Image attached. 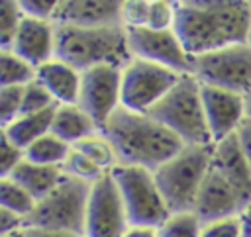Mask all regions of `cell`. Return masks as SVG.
<instances>
[{"label":"cell","mask_w":251,"mask_h":237,"mask_svg":"<svg viewBox=\"0 0 251 237\" xmlns=\"http://www.w3.org/2000/svg\"><path fill=\"white\" fill-rule=\"evenodd\" d=\"M116 147L120 165L141 166L155 172L186 145L149 114L131 112L120 106L102 129Z\"/></svg>","instance_id":"obj_1"},{"label":"cell","mask_w":251,"mask_h":237,"mask_svg":"<svg viewBox=\"0 0 251 237\" xmlns=\"http://www.w3.org/2000/svg\"><path fill=\"white\" fill-rule=\"evenodd\" d=\"M55 59L84 72L100 65L124 69L133 55L124 25L75 27L55 24Z\"/></svg>","instance_id":"obj_2"},{"label":"cell","mask_w":251,"mask_h":237,"mask_svg":"<svg viewBox=\"0 0 251 237\" xmlns=\"http://www.w3.org/2000/svg\"><path fill=\"white\" fill-rule=\"evenodd\" d=\"M214 143L186 145L178 155L155 170L157 186L171 213L192 212L204 178L212 166Z\"/></svg>","instance_id":"obj_3"},{"label":"cell","mask_w":251,"mask_h":237,"mask_svg":"<svg viewBox=\"0 0 251 237\" xmlns=\"http://www.w3.org/2000/svg\"><path fill=\"white\" fill-rule=\"evenodd\" d=\"M149 116L178 135L184 145L214 143L206 121L202 84L194 74H182L176 86L149 112Z\"/></svg>","instance_id":"obj_4"},{"label":"cell","mask_w":251,"mask_h":237,"mask_svg":"<svg viewBox=\"0 0 251 237\" xmlns=\"http://www.w3.org/2000/svg\"><path fill=\"white\" fill-rule=\"evenodd\" d=\"M90 188L92 184L67 174L65 180L49 196L39 200L29 215H25V227L69 231L84 237Z\"/></svg>","instance_id":"obj_5"},{"label":"cell","mask_w":251,"mask_h":237,"mask_svg":"<svg viewBox=\"0 0 251 237\" xmlns=\"http://www.w3.org/2000/svg\"><path fill=\"white\" fill-rule=\"evenodd\" d=\"M110 174L124 200L129 227L157 229L171 215L157 186L155 172L141 166L118 165Z\"/></svg>","instance_id":"obj_6"},{"label":"cell","mask_w":251,"mask_h":237,"mask_svg":"<svg viewBox=\"0 0 251 237\" xmlns=\"http://www.w3.org/2000/svg\"><path fill=\"white\" fill-rule=\"evenodd\" d=\"M180 76L173 69L133 57L122 71V106L149 114L176 86Z\"/></svg>","instance_id":"obj_7"},{"label":"cell","mask_w":251,"mask_h":237,"mask_svg":"<svg viewBox=\"0 0 251 237\" xmlns=\"http://www.w3.org/2000/svg\"><path fill=\"white\" fill-rule=\"evenodd\" d=\"M192 74L200 84L247 96L251 92V45H227L194 57Z\"/></svg>","instance_id":"obj_8"},{"label":"cell","mask_w":251,"mask_h":237,"mask_svg":"<svg viewBox=\"0 0 251 237\" xmlns=\"http://www.w3.org/2000/svg\"><path fill=\"white\" fill-rule=\"evenodd\" d=\"M175 2H176V18L173 29L192 59L227 47V41L210 10L208 0H175Z\"/></svg>","instance_id":"obj_9"},{"label":"cell","mask_w":251,"mask_h":237,"mask_svg":"<svg viewBox=\"0 0 251 237\" xmlns=\"http://www.w3.org/2000/svg\"><path fill=\"white\" fill-rule=\"evenodd\" d=\"M127 213L112 174H104L90 188L86 204L84 237H126Z\"/></svg>","instance_id":"obj_10"},{"label":"cell","mask_w":251,"mask_h":237,"mask_svg":"<svg viewBox=\"0 0 251 237\" xmlns=\"http://www.w3.org/2000/svg\"><path fill=\"white\" fill-rule=\"evenodd\" d=\"M122 71L120 67L100 65L82 72L78 106L96 121L100 129L122 106Z\"/></svg>","instance_id":"obj_11"},{"label":"cell","mask_w":251,"mask_h":237,"mask_svg":"<svg viewBox=\"0 0 251 237\" xmlns=\"http://www.w3.org/2000/svg\"><path fill=\"white\" fill-rule=\"evenodd\" d=\"M129 51L135 59H143L180 74H192V57L182 47L175 29H149V27H126Z\"/></svg>","instance_id":"obj_12"},{"label":"cell","mask_w":251,"mask_h":237,"mask_svg":"<svg viewBox=\"0 0 251 237\" xmlns=\"http://www.w3.org/2000/svg\"><path fill=\"white\" fill-rule=\"evenodd\" d=\"M202 102L214 143H220L222 139L237 133L241 123L247 119V106L243 94L202 84Z\"/></svg>","instance_id":"obj_13"},{"label":"cell","mask_w":251,"mask_h":237,"mask_svg":"<svg viewBox=\"0 0 251 237\" xmlns=\"http://www.w3.org/2000/svg\"><path fill=\"white\" fill-rule=\"evenodd\" d=\"M241 210L243 204L237 192L214 166H210L192 212L202 219V223H212V221L235 217L239 215Z\"/></svg>","instance_id":"obj_14"},{"label":"cell","mask_w":251,"mask_h":237,"mask_svg":"<svg viewBox=\"0 0 251 237\" xmlns=\"http://www.w3.org/2000/svg\"><path fill=\"white\" fill-rule=\"evenodd\" d=\"M55 24L75 27H106L122 24L120 0H59Z\"/></svg>","instance_id":"obj_15"},{"label":"cell","mask_w":251,"mask_h":237,"mask_svg":"<svg viewBox=\"0 0 251 237\" xmlns=\"http://www.w3.org/2000/svg\"><path fill=\"white\" fill-rule=\"evenodd\" d=\"M212 166L231 184L243 206L251 202V165L241 149L237 133L214 143Z\"/></svg>","instance_id":"obj_16"},{"label":"cell","mask_w":251,"mask_h":237,"mask_svg":"<svg viewBox=\"0 0 251 237\" xmlns=\"http://www.w3.org/2000/svg\"><path fill=\"white\" fill-rule=\"evenodd\" d=\"M12 51L35 69L55 59V22L24 18L12 43Z\"/></svg>","instance_id":"obj_17"},{"label":"cell","mask_w":251,"mask_h":237,"mask_svg":"<svg viewBox=\"0 0 251 237\" xmlns=\"http://www.w3.org/2000/svg\"><path fill=\"white\" fill-rule=\"evenodd\" d=\"M208 4L227 45H241L249 41L251 0H208Z\"/></svg>","instance_id":"obj_18"},{"label":"cell","mask_w":251,"mask_h":237,"mask_svg":"<svg viewBox=\"0 0 251 237\" xmlns=\"http://www.w3.org/2000/svg\"><path fill=\"white\" fill-rule=\"evenodd\" d=\"M80 76V71L59 59H51L37 67V80L49 90L57 104H78Z\"/></svg>","instance_id":"obj_19"},{"label":"cell","mask_w":251,"mask_h":237,"mask_svg":"<svg viewBox=\"0 0 251 237\" xmlns=\"http://www.w3.org/2000/svg\"><path fill=\"white\" fill-rule=\"evenodd\" d=\"M65 176L67 174H65L63 166L37 165V163H31L27 159H24L16 166V170L10 174L12 180H16L20 186H24L35 198V202H39L45 196H49L65 180Z\"/></svg>","instance_id":"obj_20"},{"label":"cell","mask_w":251,"mask_h":237,"mask_svg":"<svg viewBox=\"0 0 251 237\" xmlns=\"http://www.w3.org/2000/svg\"><path fill=\"white\" fill-rule=\"evenodd\" d=\"M98 131H102V129L78 104H59L57 106L51 133L61 137L71 147H75L78 141H82L88 135H94Z\"/></svg>","instance_id":"obj_21"},{"label":"cell","mask_w":251,"mask_h":237,"mask_svg":"<svg viewBox=\"0 0 251 237\" xmlns=\"http://www.w3.org/2000/svg\"><path fill=\"white\" fill-rule=\"evenodd\" d=\"M59 106V104H57ZM57 106L39 112V114H27V116H20L18 119H14L8 127L0 129V133L4 137H8L12 143H16L20 149H27L33 141H37L39 137L51 133L53 127V118H55V110Z\"/></svg>","instance_id":"obj_22"},{"label":"cell","mask_w":251,"mask_h":237,"mask_svg":"<svg viewBox=\"0 0 251 237\" xmlns=\"http://www.w3.org/2000/svg\"><path fill=\"white\" fill-rule=\"evenodd\" d=\"M71 151H73V147L69 143H65L55 133H47V135L39 137L37 141H33L25 149V159L31 163H37V165L63 166L65 161L69 159Z\"/></svg>","instance_id":"obj_23"},{"label":"cell","mask_w":251,"mask_h":237,"mask_svg":"<svg viewBox=\"0 0 251 237\" xmlns=\"http://www.w3.org/2000/svg\"><path fill=\"white\" fill-rule=\"evenodd\" d=\"M37 78V69L12 49H0V88L27 86Z\"/></svg>","instance_id":"obj_24"},{"label":"cell","mask_w":251,"mask_h":237,"mask_svg":"<svg viewBox=\"0 0 251 237\" xmlns=\"http://www.w3.org/2000/svg\"><path fill=\"white\" fill-rule=\"evenodd\" d=\"M73 149H76L78 153H82L84 157H88V159H90L94 165H98L104 172H112V170L120 165L116 147L112 145V141L106 137L104 131H98V133H94V135H88L86 139L78 141Z\"/></svg>","instance_id":"obj_25"},{"label":"cell","mask_w":251,"mask_h":237,"mask_svg":"<svg viewBox=\"0 0 251 237\" xmlns=\"http://www.w3.org/2000/svg\"><path fill=\"white\" fill-rule=\"evenodd\" d=\"M35 198L24 188L20 186L16 180L8 178H0V208H6L14 213L20 215H29L35 208Z\"/></svg>","instance_id":"obj_26"},{"label":"cell","mask_w":251,"mask_h":237,"mask_svg":"<svg viewBox=\"0 0 251 237\" xmlns=\"http://www.w3.org/2000/svg\"><path fill=\"white\" fill-rule=\"evenodd\" d=\"M202 219L194 212H180L171 213L159 227V237H200L202 235Z\"/></svg>","instance_id":"obj_27"},{"label":"cell","mask_w":251,"mask_h":237,"mask_svg":"<svg viewBox=\"0 0 251 237\" xmlns=\"http://www.w3.org/2000/svg\"><path fill=\"white\" fill-rule=\"evenodd\" d=\"M24 12L20 0L0 2V49H12L16 33L24 22Z\"/></svg>","instance_id":"obj_28"},{"label":"cell","mask_w":251,"mask_h":237,"mask_svg":"<svg viewBox=\"0 0 251 237\" xmlns=\"http://www.w3.org/2000/svg\"><path fill=\"white\" fill-rule=\"evenodd\" d=\"M63 170H65V174H69V176H73V178H78V180H84V182H88V184H94V182L100 180L104 174H108V172H104L98 165H94L88 157H84L82 153H78L76 149L71 151L69 159H67L65 165H63Z\"/></svg>","instance_id":"obj_29"},{"label":"cell","mask_w":251,"mask_h":237,"mask_svg":"<svg viewBox=\"0 0 251 237\" xmlns=\"http://www.w3.org/2000/svg\"><path fill=\"white\" fill-rule=\"evenodd\" d=\"M53 106H57V102L53 100L49 90L37 78L33 82H29L27 86H24V100H22V114L20 116L39 114V112H45Z\"/></svg>","instance_id":"obj_30"},{"label":"cell","mask_w":251,"mask_h":237,"mask_svg":"<svg viewBox=\"0 0 251 237\" xmlns=\"http://www.w3.org/2000/svg\"><path fill=\"white\" fill-rule=\"evenodd\" d=\"M24 86H2L0 88V129L8 127L22 114Z\"/></svg>","instance_id":"obj_31"},{"label":"cell","mask_w":251,"mask_h":237,"mask_svg":"<svg viewBox=\"0 0 251 237\" xmlns=\"http://www.w3.org/2000/svg\"><path fill=\"white\" fill-rule=\"evenodd\" d=\"M176 18V2L171 0H149V14H147V25L149 29H173Z\"/></svg>","instance_id":"obj_32"},{"label":"cell","mask_w":251,"mask_h":237,"mask_svg":"<svg viewBox=\"0 0 251 237\" xmlns=\"http://www.w3.org/2000/svg\"><path fill=\"white\" fill-rule=\"evenodd\" d=\"M149 14V0H122L124 27H145Z\"/></svg>","instance_id":"obj_33"},{"label":"cell","mask_w":251,"mask_h":237,"mask_svg":"<svg viewBox=\"0 0 251 237\" xmlns=\"http://www.w3.org/2000/svg\"><path fill=\"white\" fill-rule=\"evenodd\" d=\"M24 159H25V151L20 149L16 143H12L8 137L2 135V145H0V178L10 176Z\"/></svg>","instance_id":"obj_34"},{"label":"cell","mask_w":251,"mask_h":237,"mask_svg":"<svg viewBox=\"0 0 251 237\" xmlns=\"http://www.w3.org/2000/svg\"><path fill=\"white\" fill-rule=\"evenodd\" d=\"M57 4L59 0H20L22 12L25 18L43 20V22H53Z\"/></svg>","instance_id":"obj_35"},{"label":"cell","mask_w":251,"mask_h":237,"mask_svg":"<svg viewBox=\"0 0 251 237\" xmlns=\"http://www.w3.org/2000/svg\"><path fill=\"white\" fill-rule=\"evenodd\" d=\"M200 237H241V223L239 217H227L212 223H204Z\"/></svg>","instance_id":"obj_36"},{"label":"cell","mask_w":251,"mask_h":237,"mask_svg":"<svg viewBox=\"0 0 251 237\" xmlns=\"http://www.w3.org/2000/svg\"><path fill=\"white\" fill-rule=\"evenodd\" d=\"M25 227V217L20 213H14L6 208H0V235L16 233Z\"/></svg>","instance_id":"obj_37"},{"label":"cell","mask_w":251,"mask_h":237,"mask_svg":"<svg viewBox=\"0 0 251 237\" xmlns=\"http://www.w3.org/2000/svg\"><path fill=\"white\" fill-rule=\"evenodd\" d=\"M237 137H239L241 149H243V153H245V157H247V161H249V165H251V119H249V118H247V119L241 123V127L237 129Z\"/></svg>","instance_id":"obj_38"},{"label":"cell","mask_w":251,"mask_h":237,"mask_svg":"<svg viewBox=\"0 0 251 237\" xmlns=\"http://www.w3.org/2000/svg\"><path fill=\"white\" fill-rule=\"evenodd\" d=\"M25 237H80L69 231H55V229H41V227H24Z\"/></svg>","instance_id":"obj_39"},{"label":"cell","mask_w":251,"mask_h":237,"mask_svg":"<svg viewBox=\"0 0 251 237\" xmlns=\"http://www.w3.org/2000/svg\"><path fill=\"white\" fill-rule=\"evenodd\" d=\"M237 217L241 223V237H251V202L243 206Z\"/></svg>","instance_id":"obj_40"},{"label":"cell","mask_w":251,"mask_h":237,"mask_svg":"<svg viewBox=\"0 0 251 237\" xmlns=\"http://www.w3.org/2000/svg\"><path fill=\"white\" fill-rule=\"evenodd\" d=\"M126 237H159L157 229L153 227H129Z\"/></svg>","instance_id":"obj_41"},{"label":"cell","mask_w":251,"mask_h":237,"mask_svg":"<svg viewBox=\"0 0 251 237\" xmlns=\"http://www.w3.org/2000/svg\"><path fill=\"white\" fill-rule=\"evenodd\" d=\"M245 106H247V118L251 119V92L245 96Z\"/></svg>","instance_id":"obj_42"},{"label":"cell","mask_w":251,"mask_h":237,"mask_svg":"<svg viewBox=\"0 0 251 237\" xmlns=\"http://www.w3.org/2000/svg\"><path fill=\"white\" fill-rule=\"evenodd\" d=\"M0 237H25V235H24V229H20L16 233H8V235H0Z\"/></svg>","instance_id":"obj_43"},{"label":"cell","mask_w":251,"mask_h":237,"mask_svg":"<svg viewBox=\"0 0 251 237\" xmlns=\"http://www.w3.org/2000/svg\"><path fill=\"white\" fill-rule=\"evenodd\" d=\"M247 43H249V45H251V29H249V41H247Z\"/></svg>","instance_id":"obj_44"}]
</instances>
